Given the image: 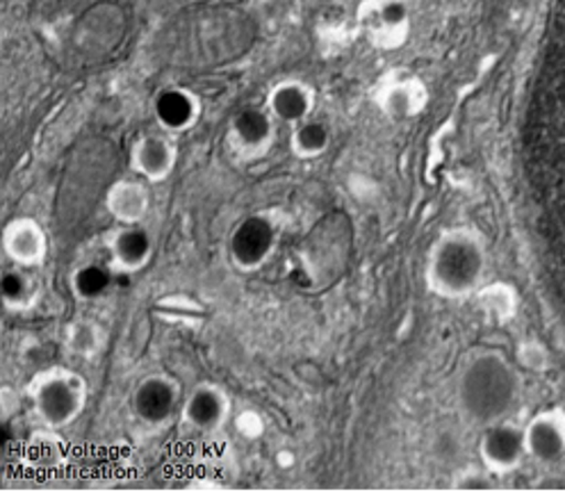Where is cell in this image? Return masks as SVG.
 Segmentation results:
<instances>
[{
  "label": "cell",
  "mask_w": 565,
  "mask_h": 492,
  "mask_svg": "<svg viewBox=\"0 0 565 492\" xmlns=\"http://www.w3.org/2000/svg\"><path fill=\"white\" fill-rule=\"evenodd\" d=\"M356 23L374 49L397 51L408 42L411 6L408 0H361Z\"/></svg>",
  "instance_id": "8992f818"
},
{
  "label": "cell",
  "mask_w": 565,
  "mask_h": 492,
  "mask_svg": "<svg viewBox=\"0 0 565 492\" xmlns=\"http://www.w3.org/2000/svg\"><path fill=\"white\" fill-rule=\"evenodd\" d=\"M175 162H179V147L173 142V135L164 130L139 135L130 147V169L151 185L164 183L173 173Z\"/></svg>",
  "instance_id": "9c48e42d"
},
{
  "label": "cell",
  "mask_w": 565,
  "mask_h": 492,
  "mask_svg": "<svg viewBox=\"0 0 565 492\" xmlns=\"http://www.w3.org/2000/svg\"><path fill=\"white\" fill-rule=\"evenodd\" d=\"M203 115V103L196 92L183 85L162 87L153 96V119L160 130L169 135L190 132Z\"/></svg>",
  "instance_id": "30bf717a"
},
{
  "label": "cell",
  "mask_w": 565,
  "mask_h": 492,
  "mask_svg": "<svg viewBox=\"0 0 565 492\" xmlns=\"http://www.w3.org/2000/svg\"><path fill=\"white\" fill-rule=\"evenodd\" d=\"M3 252L19 267H42L49 256V235L32 217H17L3 231Z\"/></svg>",
  "instance_id": "9a60e30c"
},
{
  "label": "cell",
  "mask_w": 565,
  "mask_h": 492,
  "mask_svg": "<svg viewBox=\"0 0 565 492\" xmlns=\"http://www.w3.org/2000/svg\"><path fill=\"white\" fill-rule=\"evenodd\" d=\"M0 299L12 314L30 312L42 299V284L28 271V267L14 265L0 278Z\"/></svg>",
  "instance_id": "ac0fdd59"
},
{
  "label": "cell",
  "mask_w": 565,
  "mask_h": 492,
  "mask_svg": "<svg viewBox=\"0 0 565 492\" xmlns=\"http://www.w3.org/2000/svg\"><path fill=\"white\" fill-rule=\"evenodd\" d=\"M113 267L105 269L96 263H85L71 271L68 288L78 301H98L113 288Z\"/></svg>",
  "instance_id": "ffe728a7"
},
{
  "label": "cell",
  "mask_w": 565,
  "mask_h": 492,
  "mask_svg": "<svg viewBox=\"0 0 565 492\" xmlns=\"http://www.w3.org/2000/svg\"><path fill=\"white\" fill-rule=\"evenodd\" d=\"M276 130L278 121L271 117L267 108L246 105V108L231 117L226 142L237 160L256 162L274 149Z\"/></svg>",
  "instance_id": "52a82bcc"
},
{
  "label": "cell",
  "mask_w": 565,
  "mask_h": 492,
  "mask_svg": "<svg viewBox=\"0 0 565 492\" xmlns=\"http://www.w3.org/2000/svg\"><path fill=\"white\" fill-rule=\"evenodd\" d=\"M515 393V374L500 354L477 356L466 367L461 376V388H458L466 413L486 427L492 425V421H500L509 413Z\"/></svg>",
  "instance_id": "7a4b0ae2"
},
{
  "label": "cell",
  "mask_w": 565,
  "mask_h": 492,
  "mask_svg": "<svg viewBox=\"0 0 565 492\" xmlns=\"http://www.w3.org/2000/svg\"><path fill=\"white\" fill-rule=\"evenodd\" d=\"M486 274L483 239L466 226L443 231L427 254L424 284L440 299L461 301L481 288Z\"/></svg>",
  "instance_id": "6da1fadb"
},
{
  "label": "cell",
  "mask_w": 565,
  "mask_h": 492,
  "mask_svg": "<svg viewBox=\"0 0 565 492\" xmlns=\"http://www.w3.org/2000/svg\"><path fill=\"white\" fill-rule=\"evenodd\" d=\"M479 453L483 466L492 474L513 472L520 466L522 456L526 453L524 429L513 425V421H492L481 436Z\"/></svg>",
  "instance_id": "8fae6325"
},
{
  "label": "cell",
  "mask_w": 565,
  "mask_h": 492,
  "mask_svg": "<svg viewBox=\"0 0 565 492\" xmlns=\"http://www.w3.org/2000/svg\"><path fill=\"white\" fill-rule=\"evenodd\" d=\"M280 239V220L271 210L246 215L239 220L228 237V258L242 274L263 269L276 254Z\"/></svg>",
  "instance_id": "277c9868"
},
{
  "label": "cell",
  "mask_w": 565,
  "mask_h": 492,
  "mask_svg": "<svg viewBox=\"0 0 565 492\" xmlns=\"http://www.w3.org/2000/svg\"><path fill=\"white\" fill-rule=\"evenodd\" d=\"M520 361L529 367V370H541L545 365V356L541 346H534V344H524L520 349Z\"/></svg>",
  "instance_id": "cb8c5ba5"
},
{
  "label": "cell",
  "mask_w": 565,
  "mask_h": 492,
  "mask_svg": "<svg viewBox=\"0 0 565 492\" xmlns=\"http://www.w3.org/2000/svg\"><path fill=\"white\" fill-rule=\"evenodd\" d=\"M526 453L536 461H556L565 449V417L558 410L543 413L524 427Z\"/></svg>",
  "instance_id": "2e32d148"
},
{
  "label": "cell",
  "mask_w": 565,
  "mask_h": 492,
  "mask_svg": "<svg viewBox=\"0 0 565 492\" xmlns=\"http://www.w3.org/2000/svg\"><path fill=\"white\" fill-rule=\"evenodd\" d=\"M317 92L301 78H282L274 83L265 96V108L280 126H297L312 117Z\"/></svg>",
  "instance_id": "5bb4252c"
},
{
  "label": "cell",
  "mask_w": 565,
  "mask_h": 492,
  "mask_svg": "<svg viewBox=\"0 0 565 492\" xmlns=\"http://www.w3.org/2000/svg\"><path fill=\"white\" fill-rule=\"evenodd\" d=\"M151 207V192L147 181H130L121 179L110 185L105 192V210L117 224H141L149 215Z\"/></svg>",
  "instance_id": "e0dca14e"
},
{
  "label": "cell",
  "mask_w": 565,
  "mask_h": 492,
  "mask_svg": "<svg viewBox=\"0 0 565 492\" xmlns=\"http://www.w3.org/2000/svg\"><path fill=\"white\" fill-rule=\"evenodd\" d=\"M231 417V397L220 383L201 381L185 395L181 421L196 434H217Z\"/></svg>",
  "instance_id": "ba28073f"
},
{
  "label": "cell",
  "mask_w": 565,
  "mask_h": 492,
  "mask_svg": "<svg viewBox=\"0 0 565 492\" xmlns=\"http://www.w3.org/2000/svg\"><path fill=\"white\" fill-rule=\"evenodd\" d=\"M477 299H479V306L483 308V312L490 314V318L498 322L511 320L515 312V306H518L515 292L507 284H492L488 288H479Z\"/></svg>",
  "instance_id": "7402d4cb"
},
{
  "label": "cell",
  "mask_w": 565,
  "mask_h": 492,
  "mask_svg": "<svg viewBox=\"0 0 565 492\" xmlns=\"http://www.w3.org/2000/svg\"><path fill=\"white\" fill-rule=\"evenodd\" d=\"M105 249L110 254V267L117 274L130 276L149 267L156 244L151 233L139 224H119L105 235Z\"/></svg>",
  "instance_id": "7c38bea8"
},
{
  "label": "cell",
  "mask_w": 565,
  "mask_h": 492,
  "mask_svg": "<svg viewBox=\"0 0 565 492\" xmlns=\"http://www.w3.org/2000/svg\"><path fill=\"white\" fill-rule=\"evenodd\" d=\"M64 344L74 356L92 359L103 346V331L92 320H74L64 329Z\"/></svg>",
  "instance_id": "44dd1931"
},
{
  "label": "cell",
  "mask_w": 565,
  "mask_h": 492,
  "mask_svg": "<svg viewBox=\"0 0 565 492\" xmlns=\"http://www.w3.org/2000/svg\"><path fill=\"white\" fill-rule=\"evenodd\" d=\"M490 474H492V472H490L488 468H486V472H483V470L468 468L466 472L454 477V488H456V490H490V488H492Z\"/></svg>",
  "instance_id": "603a6c76"
},
{
  "label": "cell",
  "mask_w": 565,
  "mask_h": 492,
  "mask_svg": "<svg viewBox=\"0 0 565 492\" xmlns=\"http://www.w3.org/2000/svg\"><path fill=\"white\" fill-rule=\"evenodd\" d=\"M429 103V89L415 76L387 78L376 92V105L385 119L404 124L419 117Z\"/></svg>",
  "instance_id": "4fadbf2b"
},
{
  "label": "cell",
  "mask_w": 565,
  "mask_h": 492,
  "mask_svg": "<svg viewBox=\"0 0 565 492\" xmlns=\"http://www.w3.org/2000/svg\"><path fill=\"white\" fill-rule=\"evenodd\" d=\"M181 383L164 372H156L141 378L132 391V413L151 431H162L181 417L183 408Z\"/></svg>",
  "instance_id": "5b68a950"
},
{
  "label": "cell",
  "mask_w": 565,
  "mask_h": 492,
  "mask_svg": "<svg viewBox=\"0 0 565 492\" xmlns=\"http://www.w3.org/2000/svg\"><path fill=\"white\" fill-rule=\"evenodd\" d=\"M333 142V130L322 119H306L290 128V153L297 160H317L322 158Z\"/></svg>",
  "instance_id": "d6986e66"
},
{
  "label": "cell",
  "mask_w": 565,
  "mask_h": 492,
  "mask_svg": "<svg viewBox=\"0 0 565 492\" xmlns=\"http://www.w3.org/2000/svg\"><path fill=\"white\" fill-rule=\"evenodd\" d=\"M25 397L46 429L62 431L83 415L89 399V385L76 370L55 365L28 381Z\"/></svg>",
  "instance_id": "3957f363"
}]
</instances>
